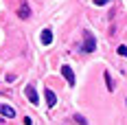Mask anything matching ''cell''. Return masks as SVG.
<instances>
[{
    "instance_id": "cell-1",
    "label": "cell",
    "mask_w": 127,
    "mask_h": 125,
    "mask_svg": "<svg viewBox=\"0 0 127 125\" xmlns=\"http://www.w3.org/2000/svg\"><path fill=\"white\" fill-rule=\"evenodd\" d=\"M96 48V40L90 31H83V46H81V53H92Z\"/></svg>"
},
{
    "instance_id": "cell-2",
    "label": "cell",
    "mask_w": 127,
    "mask_h": 125,
    "mask_svg": "<svg viewBox=\"0 0 127 125\" xmlns=\"http://www.w3.org/2000/svg\"><path fill=\"white\" fill-rule=\"evenodd\" d=\"M24 94H26V99L31 101L33 105H37L39 97H37V92H35V88H33V86H26V88H24Z\"/></svg>"
},
{
    "instance_id": "cell-3",
    "label": "cell",
    "mask_w": 127,
    "mask_h": 125,
    "mask_svg": "<svg viewBox=\"0 0 127 125\" xmlns=\"http://www.w3.org/2000/svg\"><path fill=\"white\" fill-rule=\"evenodd\" d=\"M62 75L66 77L68 86H75V73H72V68H70V66H62Z\"/></svg>"
},
{
    "instance_id": "cell-4",
    "label": "cell",
    "mask_w": 127,
    "mask_h": 125,
    "mask_svg": "<svg viewBox=\"0 0 127 125\" xmlns=\"http://www.w3.org/2000/svg\"><path fill=\"white\" fill-rule=\"evenodd\" d=\"M18 18H22V20H29V18H31V7H29L26 2L20 4V9H18Z\"/></svg>"
},
{
    "instance_id": "cell-5",
    "label": "cell",
    "mask_w": 127,
    "mask_h": 125,
    "mask_svg": "<svg viewBox=\"0 0 127 125\" xmlns=\"http://www.w3.org/2000/svg\"><path fill=\"white\" fill-rule=\"evenodd\" d=\"M39 40H42L44 46H48V44L53 42V31H51V29H44V31L39 33Z\"/></svg>"
},
{
    "instance_id": "cell-6",
    "label": "cell",
    "mask_w": 127,
    "mask_h": 125,
    "mask_svg": "<svg viewBox=\"0 0 127 125\" xmlns=\"http://www.w3.org/2000/svg\"><path fill=\"white\" fill-rule=\"evenodd\" d=\"M44 97H46V105H48V108H53V105L57 103V97H55V92H53V90H48V88L44 90Z\"/></svg>"
},
{
    "instance_id": "cell-7",
    "label": "cell",
    "mask_w": 127,
    "mask_h": 125,
    "mask_svg": "<svg viewBox=\"0 0 127 125\" xmlns=\"http://www.w3.org/2000/svg\"><path fill=\"white\" fill-rule=\"evenodd\" d=\"M0 114L7 116V119H13V116H15V110H13L11 105H0Z\"/></svg>"
},
{
    "instance_id": "cell-8",
    "label": "cell",
    "mask_w": 127,
    "mask_h": 125,
    "mask_svg": "<svg viewBox=\"0 0 127 125\" xmlns=\"http://www.w3.org/2000/svg\"><path fill=\"white\" fill-rule=\"evenodd\" d=\"M105 86H107V90H110V92H114V83H112V77H110V73H105Z\"/></svg>"
},
{
    "instance_id": "cell-9",
    "label": "cell",
    "mask_w": 127,
    "mask_h": 125,
    "mask_svg": "<svg viewBox=\"0 0 127 125\" xmlns=\"http://www.w3.org/2000/svg\"><path fill=\"white\" fill-rule=\"evenodd\" d=\"M116 53H118V55H121V57H127V46H123V44H121V46H118V50H116Z\"/></svg>"
},
{
    "instance_id": "cell-10",
    "label": "cell",
    "mask_w": 127,
    "mask_h": 125,
    "mask_svg": "<svg viewBox=\"0 0 127 125\" xmlns=\"http://www.w3.org/2000/svg\"><path fill=\"white\" fill-rule=\"evenodd\" d=\"M75 121H77V123H86V119H83L81 114H75Z\"/></svg>"
},
{
    "instance_id": "cell-11",
    "label": "cell",
    "mask_w": 127,
    "mask_h": 125,
    "mask_svg": "<svg viewBox=\"0 0 127 125\" xmlns=\"http://www.w3.org/2000/svg\"><path fill=\"white\" fill-rule=\"evenodd\" d=\"M107 2H110V0H94V4H96V7H103V4H107Z\"/></svg>"
}]
</instances>
